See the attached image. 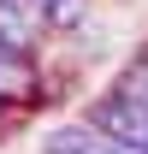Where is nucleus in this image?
<instances>
[{
	"instance_id": "f257e3e1",
	"label": "nucleus",
	"mask_w": 148,
	"mask_h": 154,
	"mask_svg": "<svg viewBox=\"0 0 148 154\" xmlns=\"http://www.w3.org/2000/svg\"><path fill=\"white\" fill-rule=\"evenodd\" d=\"M89 125L101 136H113V142H130V148H148V107H136V101H125L119 89H107V95L89 107Z\"/></svg>"
},
{
	"instance_id": "f03ea898",
	"label": "nucleus",
	"mask_w": 148,
	"mask_h": 154,
	"mask_svg": "<svg viewBox=\"0 0 148 154\" xmlns=\"http://www.w3.org/2000/svg\"><path fill=\"white\" fill-rule=\"evenodd\" d=\"M42 154H113V136H101L89 119H71L42 136Z\"/></svg>"
},
{
	"instance_id": "7ed1b4c3",
	"label": "nucleus",
	"mask_w": 148,
	"mask_h": 154,
	"mask_svg": "<svg viewBox=\"0 0 148 154\" xmlns=\"http://www.w3.org/2000/svg\"><path fill=\"white\" fill-rule=\"evenodd\" d=\"M18 101H42V77L30 54H0V107H18Z\"/></svg>"
},
{
	"instance_id": "20e7f679",
	"label": "nucleus",
	"mask_w": 148,
	"mask_h": 154,
	"mask_svg": "<svg viewBox=\"0 0 148 154\" xmlns=\"http://www.w3.org/2000/svg\"><path fill=\"white\" fill-rule=\"evenodd\" d=\"M77 18H83V0H54L48 6V24L54 30H77Z\"/></svg>"
},
{
	"instance_id": "39448f33",
	"label": "nucleus",
	"mask_w": 148,
	"mask_h": 154,
	"mask_svg": "<svg viewBox=\"0 0 148 154\" xmlns=\"http://www.w3.org/2000/svg\"><path fill=\"white\" fill-rule=\"evenodd\" d=\"M24 6H30V12H42V18H48V6H54V0H24Z\"/></svg>"
}]
</instances>
